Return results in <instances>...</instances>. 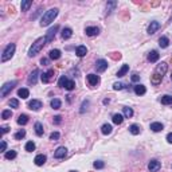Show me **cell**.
Returning a JSON list of instances; mask_svg holds the SVG:
<instances>
[{
    "instance_id": "37",
    "label": "cell",
    "mask_w": 172,
    "mask_h": 172,
    "mask_svg": "<svg viewBox=\"0 0 172 172\" xmlns=\"http://www.w3.org/2000/svg\"><path fill=\"white\" fill-rule=\"evenodd\" d=\"M67 81H69V79H67L66 75H62V77L59 78V81H58V86H59V88H65Z\"/></svg>"
},
{
    "instance_id": "20",
    "label": "cell",
    "mask_w": 172,
    "mask_h": 172,
    "mask_svg": "<svg viewBox=\"0 0 172 172\" xmlns=\"http://www.w3.org/2000/svg\"><path fill=\"white\" fill-rule=\"evenodd\" d=\"M49 56H50V59H54V61H56V59H59L61 58V51L59 50H51L49 53Z\"/></svg>"
},
{
    "instance_id": "36",
    "label": "cell",
    "mask_w": 172,
    "mask_h": 172,
    "mask_svg": "<svg viewBox=\"0 0 172 172\" xmlns=\"http://www.w3.org/2000/svg\"><path fill=\"white\" fill-rule=\"evenodd\" d=\"M74 88H75V82H74L73 79H69V81L66 82V86H65V89H66V90H69V91H71Z\"/></svg>"
},
{
    "instance_id": "3",
    "label": "cell",
    "mask_w": 172,
    "mask_h": 172,
    "mask_svg": "<svg viewBox=\"0 0 172 172\" xmlns=\"http://www.w3.org/2000/svg\"><path fill=\"white\" fill-rule=\"evenodd\" d=\"M14 53H15V45L14 43H10V45L4 49L3 51V55H1V62H7L8 59H11L14 56Z\"/></svg>"
},
{
    "instance_id": "30",
    "label": "cell",
    "mask_w": 172,
    "mask_h": 172,
    "mask_svg": "<svg viewBox=\"0 0 172 172\" xmlns=\"http://www.w3.org/2000/svg\"><path fill=\"white\" fill-rule=\"evenodd\" d=\"M31 4H32L31 0H26V1H22V4H20L22 11H28V8L31 7Z\"/></svg>"
},
{
    "instance_id": "35",
    "label": "cell",
    "mask_w": 172,
    "mask_h": 172,
    "mask_svg": "<svg viewBox=\"0 0 172 172\" xmlns=\"http://www.w3.org/2000/svg\"><path fill=\"white\" fill-rule=\"evenodd\" d=\"M124 116L127 117V118H130V117L133 116V110H132V108L125 106V108H124Z\"/></svg>"
},
{
    "instance_id": "1",
    "label": "cell",
    "mask_w": 172,
    "mask_h": 172,
    "mask_svg": "<svg viewBox=\"0 0 172 172\" xmlns=\"http://www.w3.org/2000/svg\"><path fill=\"white\" fill-rule=\"evenodd\" d=\"M56 16H58V8H51V10L46 11V14L43 15L42 19H40V26H42V27H46V26L51 24Z\"/></svg>"
},
{
    "instance_id": "52",
    "label": "cell",
    "mask_w": 172,
    "mask_h": 172,
    "mask_svg": "<svg viewBox=\"0 0 172 172\" xmlns=\"http://www.w3.org/2000/svg\"><path fill=\"white\" fill-rule=\"evenodd\" d=\"M40 63H42V65H47V63H49V59H46V58H42V59H40Z\"/></svg>"
},
{
    "instance_id": "16",
    "label": "cell",
    "mask_w": 172,
    "mask_h": 172,
    "mask_svg": "<svg viewBox=\"0 0 172 172\" xmlns=\"http://www.w3.org/2000/svg\"><path fill=\"white\" fill-rule=\"evenodd\" d=\"M75 54H77L79 58L85 56L86 54H88V49H86V46H78L77 50H75Z\"/></svg>"
},
{
    "instance_id": "5",
    "label": "cell",
    "mask_w": 172,
    "mask_h": 172,
    "mask_svg": "<svg viewBox=\"0 0 172 172\" xmlns=\"http://www.w3.org/2000/svg\"><path fill=\"white\" fill-rule=\"evenodd\" d=\"M59 30V26H54V27H51L47 31V34H46V42L47 43H50V42H53V39L55 38V34H56V31Z\"/></svg>"
},
{
    "instance_id": "48",
    "label": "cell",
    "mask_w": 172,
    "mask_h": 172,
    "mask_svg": "<svg viewBox=\"0 0 172 172\" xmlns=\"http://www.w3.org/2000/svg\"><path fill=\"white\" fill-rule=\"evenodd\" d=\"M139 79H140V75H139V74H133V75H132V81L133 82H137Z\"/></svg>"
},
{
    "instance_id": "28",
    "label": "cell",
    "mask_w": 172,
    "mask_h": 172,
    "mask_svg": "<svg viewBox=\"0 0 172 172\" xmlns=\"http://www.w3.org/2000/svg\"><path fill=\"white\" fill-rule=\"evenodd\" d=\"M162 79H163V77H160V75H157V74H155V73H153V75L151 77V82L153 85H159L160 82H162Z\"/></svg>"
},
{
    "instance_id": "54",
    "label": "cell",
    "mask_w": 172,
    "mask_h": 172,
    "mask_svg": "<svg viewBox=\"0 0 172 172\" xmlns=\"http://www.w3.org/2000/svg\"><path fill=\"white\" fill-rule=\"evenodd\" d=\"M171 79H172V75H171Z\"/></svg>"
},
{
    "instance_id": "44",
    "label": "cell",
    "mask_w": 172,
    "mask_h": 172,
    "mask_svg": "<svg viewBox=\"0 0 172 172\" xmlns=\"http://www.w3.org/2000/svg\"><path fill=\"white\" fill-rule=\"evenodd\" d=\"M10 106L11 108H19V101L16 98H12L10 101Z\"/></svg>"
},
{
    "instance_id": "4",
    "label": "cell",
    "mask_w": 172,
    "mask_h": 172,
    "mask_svg": "<svg viewBox=\"0 0 172 172\" xmlns=\"http://www.w3.org/2000/svg\"><path fill=\"white\" fill-rule=\"evenodd\" d=\"M16 84H18L16 81H11V82L4 84L3 86H1V89H0V95H1V97H6V95H7L8 93L16 86Z\"/></svg>"
},
{
    "instance_id": "23",
    "label": "cell",
    "mask_w": 172,
    "mask_h": 172,
    "mask_svg": "<svg viewBox=\"0 0 172 172\" xmlns=\"http://www.w3.org/2000/svg\"><path fill=\"white\" fill-rule=\"evenodd\" d=\"M164 129V127H163L162 123H152L151 124V130H153V132H160V130Z\"/></svg>"
},
{
    "instance_id": "41",
    "label": "cell",
    "mask_w": 172,
    "mask_h": 172,
    "mask_svg": "<svg viewBox=\"0 0 172 172\" xmlns=\"http://www.w3.org/2000/svg\"><path fill=\"white\" fill-rule=\"evenodd\" d=\"M35 149V143H32V141H28L27 144H26V151L27 152H32Z\"/></svg>"
},
{
    "instance_id": "25",
    "label": "cell",
    "mask_w": 172,
    "mask_h": 172,
    "mask_svg": "<svg viewBox=\"0 0 172 172\" xmlns=\"http://www.w3.org/2000/svg\"><path fill=\"white\" fill-rule=\"evenodd\" d=\"M160 102H162L163 105H171L172 104V95H168V94L163 95L162 98H160Z\"/></svg>"
},
{
    "instance_id": "15",
    "label": "cell",
    "mask_w": 172,
    "mask_h": 172,
    "mask_svg": "<svg viewBox=\"0 0 172 172\" xmlns=\"http://www.w3.org/2000/svg\"><path fill=\"white\" fill-rule=\"evenodd\" d=\"M88 82L91 85V86H95V85H98V82H100V77L98 75H95V74H89Z\"/></svg>"
},
{
    "instance_id": "10",
    "label": "cell",
    "mask_w": 172,
    "mask_h": 172,
    "mask_svg": "<svg viewBox=\"0 0 172 172\" xmlns=\"http://www.w3.org/2000/svg\"><path fill=\"white\" fill-rule=\"evenodd\" d=\"M160 167H162V164H160V162H157V160H151L149 164H148V169L151 172H157L159 169H160Z\"/></svg>"
},
{
    "instance_id": "6",
    "label": "cell",
    "mask_w": 172,
    "mask_h": 172,
    "mask_svg": "<svg viewBox=\"0 0 172 172\" xmlns=\"http://www.w3.org/2000/svg\"><path fill=\"white\" fill-rule=\"evenodd\" d=\"M167 70H168V65L165 63V62H162L160 65H157L156 70H155V74H157L160 77H164V74L167 73Z\"/></svg>"
},
{
    "instance_id": "9",
    "label": "cell",
    "mask_w": 172,
    "mask_h": 172,
    "mask_svg": "<svg viewBox=\"0 0 172 172\" xmlns=\"http://www.w3.org/2000/svg\"><path fill=\"white\" fill-rule=\"evenodd\" d=\"M28 108L31 109V110L38 112L39 109L42 108V101H39V100H32V101L28 102Z\"/></svg>"
},
{
    "instance_id": "7",
    "label": "cell",
    "mask_w": 172,
    "mask_h": 172,
    "mask_svg": "<svg viewBox=\"0 0 172 172\" xmlns=\"http://www.w3.org/2000/svg\"><path fill=\"white\" fill-rule=\"evenodd\" d=\"M95 69H97L98 73H104L108 69V62L105 59H98L95 62Z\"/></svg>"
},
{
    "instance_id": "51",
    "label": "cell",
    "mask_w": 172,
    "mask_h": 172,
    "mask_svg": "<svg viewBox=\"0 0 172 172\" xmlns=\"http://www.w3.org/2000/svg\"><path fill=\"white\" fill-rule=\"evenodd\" d=\"M167 141H168L169 144H172V132H171V133L167 134Z\"/></svg>"
},
{
    "instance_id": "26",
    "label": "cell",
    "mask_w": 172,
    "mask_h": 172,
    "mask_svg": "<svg viewBox=\"0 0 172 172\" xmlns=\"http://www.w3.org/2000/svg\"><path fill=\"white\" fill-rule=\"evenodd\" d=\"M159 45H160V47H162V49H167V47H168V45H169L168 38H167V36H162V38L159 39Z\"/></svg>"
},
{
    "instance_id": "46",
    "label": "cell",
    "mask_w": 172,
    "mask_h": 172,
    "mask_svg": "<svg viewBox=\"0 0 172 172\" xmlns=\"http://www.w3.org/2000/svg\"><path fill=\"white\" fill-rule=\"evenodd\" d=\"M123 88H124V85L121 84V82H116V84L113 85V89H114V90H121Z\"/></svg>"
},
{
    "instance_id": "19",
    "label": "cell",
    "mask_w": 172,
    "mask_h": 172,
    "mask_svg": "<svg viewBox=\"0 0 172 172\" xmlns=\"http://www.w3.org/2000/svg\"><path fill=\"white\" fill-rule=\"evenodd\" d=\"M46 160H47V157H46L45 155H38V156L35 157V160H34V162H35V164H36V165H39V167H40V165H43V164L46 163Z\"/></svg>"
},
{
    "instance_id": "8",
    "label": "cell",
    "mask_w": 172,
    "mask_h": 172,
    "mask_svg": "<svg viewBox=\"0 0 172 172\" xmlns=\"http://www.w3.org/2000/svg\"><path fill=\"white\" fill-rule=\"evenodd\" d=\"M67 155V149L65 147H59L56 148V151L54 152V157L55 159H63Z\"/></svg>"
},
{
    "instance_id": "43",
    "label": "cell",
    "mask_w": 172,
    "mask_h": 172,
    "mask_svg": "<svg viewBox=\"0 0 172 172\" xmlns=\"http://www.w3.org/2000/svg\"><path fill=\"white\" fill-rule=\"evenodd\" d=\"M11 116H12V112H11V110H3V113H1V118L3 120L11 118Z\"/></svg>"
},
{
    "instance_id": "33",
    "label": "cell",
    "mask_w": 172,
    "mask_h": 172,
    "mask_svg": "<svg viewBox=\"0 0 172 172\" xmlns=\"http://www.w3.org/2000/svg\"><path fill=\"white\" fill-rule=\"evenodd\" d=\"M61 105H62L61 100H58V98L51 100V108L53 109H61Z\"/></svg>"
},
{
    "instance_id": "11",
    "label": "cell",
    "mask_w": 172,
    "mask_h": 172,
    "mask_svg": "<svg viewBox=\"0 0 172 172\" xmlns=\"http://www.w3.org/2000/svg\"><path fill=\"white\" fill-rule=\"evenodd\" d=\"M53 75H54V70H49V71H46V73H43L42 75H40L42 82H43V84H49V82L51 81Z\"/></svg>"
},
{
    "instance_id": "49",
    "label": "cell",
    "mask_w": 172,
    "mask_h": 172,
    "mask_svg": "<svg viewBox=\"0 0 172 172\" xmlns=\"http://www.w3.org/2000/svg\"><path fill=\"white\" fill-rule=\"evenodd\" d=\"M6 149H7V143L1 141V152H6Z\"/></svg>"
},
{
    "instance_id": "13",
    "label": "cell",
    "mask_w": 172,
    "mask_h": 172,
    "mask_svg": "<svg viewBox=\"0 0 172 172\" xmlns=\"http://www.w3.org/2000/svg\"><path fill=\"white\" fill-rule=\"evenodd\" d=\"M85 32H86L88 36H95L100 34V28L98 27H86Z\"/></svg>"
},
{
    "instance_id": "53",
    "label": "cell",
    "mask_w": 172,
    "mask_h": 172,
    "mask_svg": "<svg viewBox=\"0 0 172 172\" xmlns=\"http://www.w3.org/2000/svg\"><path fill=\"white\" fill-rule=\"evenodd\" d=\"M70 172H75V171H70Z\"/></svg>"
},
{
    "instance_id": "14",
    "label": "cell",
    "mask_w": 172,
    "mask_h": 172,
    "mask_svg": "<svg viewBox=\"0 0 172 172\" xmlns=\"http://www.w3.org/2000/svg\"><path fill=\"white\" fill-rule=\"evenodd\" d=\"M38 75H39V70H38V69H35V70L30 74V77H28V84H30V85H35L36 84V79H38Z\"/></svg>"
},
{
    "instance_id": "12",
    "label": "cell",
    "mask_w": 172,
    "mask_h": 172,
    "mask_svg": "<svg viewBox=\"0 0 172 172\" xmlns=\"http://www.w3.org/2000/svg\"><path fill=\"white\" fill-rule=\"evenodd\" d=\"M160 28V23L159 22H151V24L148 26V34H155Z\"/></svg>"
},
{
    "instance_id": "39",
    "label": "cell",
    "mask_w": 172,
    "mask_h": 172,
    "mask_svg": "<svg viewBox=\"0 0 172 172\" xmlns=\"http://www.w3.org/2000/svg\"><path fill=\"white\" fill-rule=\"evenodd\" d=\"M24 136H26V130L24 129H20L19 132H16V133H15V139H16V140H22V139H23Z\"/></svg>"
},
{
    "instance_id": "21",
    "label": "cell",
    "mask_w": 172,
    "mask_h": 172,
    "mask_svg": "<svg viewBox=\"0 0 172 172\" xmlns=\"http://www.w3.org/2000/svg\"><path fill=\"white\" fill-rule=\"evenodd\" d=\"M128 70H129V65H123V67L117 71V77H118V78L124 77V75L128 73Z\"/></svg>"
},
{
    "instance_id": "45",
    "label": "cell",
    "mask_w": 172,
    "mask_h": 172,
    "mask_svg": "<svg viewBox=\"0 0 172 172\" xmlns=\"http://www.w3.org/2000/svg\"><path fill=\"white\" fill-rule=\"evenodd\" d=\"M61 134L58 133V132H53V133L50 134V140H53V141H56L58 139H59Z\"/></svg>"
},
{
    "instance_id": "38",
    "label": "cell",
    "mask_w": 172,
    "mask_h": 172,
    "mask_svg": "<svg viewBox=\"0 0 172 172\" xmlns=\"http://www.w3.org/2000/svg\"><path fill=\"white\" fill-rule=\"evenodd\" d=\"M116 6H117L116 1H109L108 6H106V12H108V14H110V12L113 11V8L116 7Z\"/></svg>"
},
{
    "instance_id": "40",
    "label": "cell",
    "mask_w": 172,
    "mask_h": 172,
    "mask_svg": "<svg viewBox=\"0 0 172 172\" xmlns=\"http://www.w3.org/2000/svg\"><path fill=\"white\" fill-rule=\"evenodd\" d=\"M93 167H94L95 169H101V168H104V167H105V163L101 162V160H97V162L93 163Z\"/></svg>"
},
{
    "instance_id": "2",
    "label": "cell",
    "mask_w": 172,
    "mask_h": 172,
    "mask_svg": "<svg viewBox=\"0 0 172 172\" xmlns=\"http://www.w3.org/2000/svg\"><path fill=\"white\" fill-rule=\"evenodd\" d=\"M46 38H39L36 39L35 42L32 43V46L30 47V50H28V56H35L36 54L40 51V50L43 49V46L46 45Z\"/></svg>"
},
{
    "instance_id": "32",
    "label": "cell",
    "mask_w": 172,
    "mask_h": 172,
    "mask_svg": "<svg viewBox=\"0 0 172 172\" xmlns=\"http://www.w3.org/2000/svg\"><path fill=\"white\" fill-rule=\"evenodd\" d=\"M28 123V116H26V114H20L18 118V124L19 125H26V124Z\"/></svg>"
},
{
    "instance_id": "42",
    "label": "cell",
    "mask_w": 172,
    "mask_h": 172,
    "mask_svg": "<svg viewBox=\"0 0 172 172\" xmlns=\"http://www.w3.org/2000/svg\"><path fill=\"white\" fill-rule=\"evenodd\" d=\"M15 157H16V152L15 151L6 152V159H7V160H12V159H15Z\"/></svg>"
},
{
    "instance_id": "27",
    "label": "cell",
    "mask_w": 172,
    "mask_h": 172,
    "mask_svg": "<svg viewBox=\"0 0 172 172\" xmlns=\"http://www.w3.org/2000/svg\"><path fill=\"white\" fill-rule=\"evenodd\" d=\"M112 125H109V124H104V125H102V128H101V132L104 134H110L112 133Z\"/></svg>"
},
{
    "instance_id": "17",
    "label": "cell",
    "mask_w": 172,
    "mask_h": 172,
    "mask_svg": "<svg viewBox=\"0 0 172 172\" xmlns=\"http://www.w3.org/2000/svg\"><path fill=\"white\" fill-rule=\"evenodd\" d=\"M159 53L157 51H156V50H153V51H151V53H149V55H148V61H149V62H152V63H153V62H157L159 61Z\"/></svg>"
},
{
    "instance_id": "24",
    "label": "cell",
    "mask_w": 172,
    "mask_h": 172,
    "mask_svg": "<svg viewBox=\"0 0 172 172\" xmlns=\"http://www.w3.org/2000/svg\"><path fill=\"white\" fill-rule=\"evenodd\" d=\"M71 35H73V30H71V28L66 27V28H63V30H62V38H63V39L71 38Z\"/></svg>"
},
{
    "instance_id": "29",
    "label": "cell",
    "mask_w": 172,
    "mask_h": 172,
    "mask_svg": "<svg viewBox=\"0 0 172 172\" xmlns=\"http://www.w3.org/2000/svg\"><path fill=\"white\" fill-rule=\"evenodd\" d=\"M112 120L116 125H120V124H123V121H124V116H121V114H114Z\"/></svg>"
},
{
    "instance_id": "22",
    "label": "cell",
    "mask_w": 172,
    "mask_h": 172,
    "mask_svg": "<svg viewBox=\"0 0 172 172\" xmlns=\"http://www.w3.org/2000/svg\"><path fill=\"white\" fill-rule=\"evenodd\" d=\"M18 95L19 97H22L23 100L28 98V95H30V91H28V89H24V88H20L18 90Z\"/></svg>"
},
{
    "instance_id": "18",
    "label": "cell",
    "mask_w": 172,
    "mask_h": 172,
    "mask_svg": "<svg viewBox=\"0 0 172 172\" xmlns=\"http://www.w3.org/2000/svg\"><path fill=\"white\" fill-rule=\"evenodd\" d=\"M145 91H147V89H145V86L144 85H136L134 86V93H136L137 95H143V94H145Z\"/></svg>"
},
{
    "instance_id": "34",
    "label": "cell",
    "mask_w": 172,
    "mask_h": 172,
    "mask_svg": "<svg viewBox=\"0 0 172 172\" xmlns=\"http://www.w3.org/2000/svg\"><path fill=\"white\" fill-rule=\"evenodd\" d=\"M35 133L38 134V136H43V125L40 123L35 124Z\"/></svg>"
},
{
    "instance_id": "31",
    "label": "cell",
    "mask_w": 172,
    "mask_h": 172,
    "mask_svg": "<svg viewBox=\"0 0 172 172\" xmlns=\"http://www.w3.org/2000/svg\"><path fill=\"white\" fill-rule=\"evenodd\" d=\"M129 132L132 134H134V136H136V134L140 133V127H139V125H136V124H133V125H130V127H129Z\"/></svg>"
},
{
    "instance_id": "50",
    "label": "cell",
    "mask_w": 172,
    "mask_h": 172,
    "mask_svg": "<svg viewBox=\"0 0 172 172\" xmlns=\"http://www.w3.org/2000/svg\"><path fill=\"white\" fill-rule=\"evenodd\" d=\"M8 130H10V128H8V127H6V125H4V127H1V134L7 133Z\"/></svg>"
},
{
    "instance_id": "47",
    "label": "cell",
    "mask_w": 172,
    "mask_h": 172,
    "mask_svg": "<svg viewBox=\"0 0 172 172\" xmlns=\"http://www.w3.org/2000/svg\"><path fill=\"white\" fill-rule=\"evenodd\" d=\"M54 123H55V124H61V123H62V117H61V116H55V117H54Z\"/></svg>"
}]
</instances>
